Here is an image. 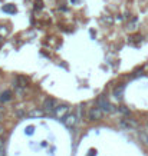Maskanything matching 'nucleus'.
I'll use <instances>...</instances> for the list:
<instances>
[{
	"mask_svg": "<svg viewBox=\"0 0 148 156\" xmlns=\"http://www.w3.org/2000/svg\"><path fill=\"white\" fill-rule=\"evenodd\" d=\"M97 104L102 109L104 113H111V112L114 110V106L108 102V99H106L105 96H99L98 100H97Z\"/></svg>",
	"mask_w": 148,
	"mask_h": 156,
	"instance_id": "1",
	"label": "nucleus"
},
{
	"mask_svg": "<svg viewBox=\"0 0 148 156\" xmlns=\"http://www.w3.org/2000/svg\"><path fill=\"white\" fill-rule=\"evenodd\" d=\"M76 120H78V118H76V115H75V113H68L65 118L62 119L63 125H65L66 127H69V129H72V127L75 126Z\"/></svg>",
	"mask_w": 148,
	"mask_h": 156,
	"instance_id": "2",
	"label": "nucleus"
},
{
	"mask_svg": "<svg viewBox=\"0 0 148 156\" xmlns=\"http://www.w3.org/2000/svg\"><path fill=\"white\" fill-rule=\"evenodd\" d=\"M68 112H69V106H66V104H61V106H56V109H55V116L58 118V119H63L66 115H68Z\"/></svg>",
	"mask_w": 148,
	"mask_h": 156,
	"instance_id": "3",
	"label": "nucleus"
},
{
	"mask_svg": "<svg viewBox=\"0 0 148 156\" xmlns=\"http://www.w3.org/2000/svg\"><path fill=\"white\" fill-rule=\"evenodd\" d=\"M102 115H104V112H102V109L98 106V107H92V109L89 110L88 118H89L91 120H99V119L102 118Z\"/></svg>",
	"mask_w": 148,
	"mask_h": 156,
	"instance_id": "4",
	"label": "nucleus"
},
{
	"mask_svg": "<svg viewBox=\"0 0 148 156\" xmlns=\"http://www.w3.org/2000/svg\"><path fill=\"white\" fill-rule=\"evenodd\" d=\"M43 109H45L46 112H49V113H53L55 109H56V100L52 99V98H48V99L43 102Z\"/></svg>",
	"mask_w": 148,
	"mask_h": 156,
	"instance_id": "5",
	"label": "nucleus"
},
{
	"mask_svg": "<svg viewBox=\"0 0 148 156\" xmlns=\"http://www.w3.org/2000/svg\"><path fill=\"white\" fill-rule=\"evenodd\" d=\"M124 92H125V85H124V83L115 86L114 87V98L118 99V100H121V99L124 98Z\"/></svg>",
	"mask_w": 148,
	"mask_h": 156,
	"instance_id": "6",
	"label": "nucleus"
},
{
	"mask_svg": "<svg viewBox=\"0 0 148 156\" xmlns=\"http://www.w3.org/2000/svg\"><path fill=\"white\" fill-rule=\"evenodd\" d=\"M119 126L121 127H124V129H127V130H130V129H132V127H135L137 126V123L135 122L130 120V119H122V120L119 122Z\"/></svg>",
	"mask_w": 148,
	"mask_h": 156,
	"instance_id": "7",
	"label": "nucleus"
},
{
	"mask_svg": "<svg viewBox=\"0 0 148 156\" xmlns=\"http://www.w3.org/2000/svg\"><path fill=\"white\" fill-rule=\"evenodd\" d=\"M10 99H12V92H10V90H6V92H3V93L0 95V102H1V103L9 102Z\"/></svg>",
	"mask_w": 148,
	"mask_h": 156,
	"instance_id": "8",
	"label": "nucleus"
},
{
	"mask_svg": "<svg viewBox=\"0 0 148 156\" xmlns=\"http://www.w3.org/2000/svg\"><path fill=\"white\" fill-rule=\"evenodd\" d=\"M3 12L15 15L16 13V7H15V4H6V6H3Z\"/></svg>",
	"mask_w": 148,
	"mask_h": 156,
	"instance_id": "9",
	"label": "nucleus"
},
{
	"mask_svg": "<svg viewBox=\"0 0 148 156\" xmlns=\"http://www.w3.org/2000/svg\"><path fill=\"white\" fill-rule=\"evenodd\" d=\"M42 115H43V110H40V109H35L32 112H29V116H32V118H35V116H42Z\"/></svg>",
	"mask_w": 148,
	"mask_h": 156,
	"instance_id": "10",
	"label": "nucleus"
},
{
	"mask_svg": "<svg viewBox=\"0 0 148 156\" xmlns=\"http://www.w3.org/2000/svg\"><path fill=\"white\" fill-rule=\"evenodd\" d=\"M140 139L148 146V133H145V132H140Z\"/></svg>",
	"mask_w": 148,
	"mask_h": 156,
	"instance_id": "11",
	"label": "nucleus"
},
{
	"mask_svg": "<svg viewBox=\"0 0 148 156\" xmlns=\"http://www.w3.org/2000/svg\"><path fill=\"white\" fill-rule=\"evenodd\" d=\"M119 112H121L122 115H125V116H130V115H131L130 109H127L125 106H119Z\"/></svg>",
	"mask_w": 148,
	"mask_h": 156,
	"instance_id": "12",
	"label": "nucleus"
},
{
	"mask_svg": "<svg viewBox=\"0 0 148 156\" xmlns=\"http://www.w3.org/2000/svg\"><path fill=\"white\" fill-rule=\"evenodd\" d=\"M17 82H19V86H26V83H27L26 77H23V76H19V77H17Z\"/></svg>",
	"mask_w": 148,
	"mask_h": 156,
	"instance_id": "13",
	"label": "nucleus"
},
{
	"mask_svg": "<svg viewBox=\"0 0 148 156\" xmlns=\"http://www.w3.org/2000/svg\"><path fill=\"white\" fill-rule=\"evenodd\" d=\"M33 130H35V127H33V126H27L25 132H26L27 135H33Z\"/></svg>",
	"mask_w": 148,
	"mask_h": 156,
	"instance_id": "14",
	"label": "nucleus"
},
{
	"mask_svg": "<svg viewBox=\"0 0 148 156\" xmlns=\"http://www.w3.org/2000/svg\"><path fill=\"white\" fill-rule=\"evenodd\" d=\"M78 1H79V0H72V3H78Z\"/></svg>",
	"mask_w": 148,
	"mask_h": 156,
	"instance_id": "15",
	"label": "nucleus"
},
{
	"mask_svg": "<svg viewBox=\"0 0 148 156\" xmlns=\"http://www.w3.org/2000/svg\"><path fill=\"white\" fill-rule=\"evenodd\" d=\"M0 132H1V127H0Z\"/></svg>",
	"mask_w": 148,
	"mask_h": 156,
	"instance_id": "16",
	"label": "nucleus"
},
{
	"mask_svg": "<svg viewBox=\"0 0 148 156\" xmlns=\"http://www.w3.org/2000/svg\"><path fill=\"white\" fill-rule=\"evenodd\" d=\"M0 39H1V36H0Z\"/></svg>",
	"mask_w": 148,
	"mask_h": 156,
	"instance_id": "17",
	"label": "nucleus"
}]
</instances>
